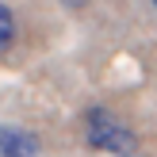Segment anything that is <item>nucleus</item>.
<instances>
[{"label": "nucleus", "instance_id": "nucleus-1", "mask_svg": "<svg viewBox=\"0 0 157 157\" xmlns=\"http://www.w3.org/2000/svg\"><path fill=\"white\" fill-rule=\"evenodd\" d=\"M84 138H88L92 150H104V153H130L134 150V134L107 107H88L84 111Z\"/></svg>", "mask_w": 157, "mask_h": 157}, {"label": "nucleus", "instance_id": "nucleus-5", "mask_svg": "<svg viewBox=\"0 0 157 157\" xmlns=\"http://www.w3.org/2000/svg\"><path fill=\"white\" fill-rule=\"evenodd\" d=\"M153 8H157V0H153Z\"/></svg>", "mask_w": 157, "mask_h": 157}, {"label": "nucleus", "instance_id": "nucleus-3", "mask_svg": "<svg viewBox=\"0 0 157 157\" xmlns=\"http://www.w3.org/2000/svg\"><path fill=\"white\" fill-rule=\"evenodd\" d=\"M12 42H15V15L0 4V54L12 50Z\"/></svg>", "mask_w": 157, "mask_h": 157}, {"label": "nucleus", "instance_id": "nucleus-4", "mask_svg": "<svg viewBox=\"0 0 157 157\" xmlns=\"http://www.w3.org/2000/svg\"><path fill=\"white\" fill-rule=\"evenodd\" d=\"M65 8H84V0H61Z\"/></svg>", "mask_w": 157, "mask_h": 157}, {"label": "nucleus", "instance_id": "nucleus-2", "mask_svg": "<svg viewBox=\"0 0 157 157\" xmlns=\"http://www.w3.org/2000/svg\"><path fill=\"white\" fill-rule=\"evenodd\" d=\"M38 138L23 127H0V157H38Z\"/></svg>", "mask_w": 157, "mask_h": 157}]
</instances>
